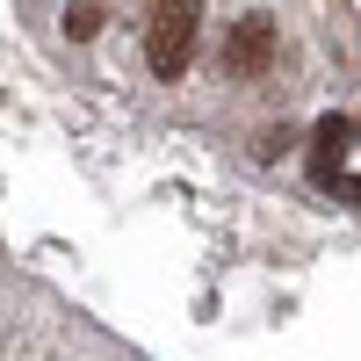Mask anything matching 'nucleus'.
Returning <instances> with one entry per match:
<instances>
[{
	"label": "nucleus",
	"instance_id": "3",
	"mask_svg": "<svg viewBox=\"0 0 361 361\" xmlns=\"http://www.w3.org/2000/svg\"><path fill=\"white\" fill-rule=\"evenodd\" d=\"M347 137H354V123L347 116H318V130H311V180L318 188H340V166H347Z\"/></svg>",
	"mask_w": 361,
	"mask_h": 361
},
{
	"label": "nucleus",
	"instance_id": "4",
	"mask_svg": "<svg viewBox=\"0 0 361 361\" xmlns=\"http://www.w3.org/2000/svg\"><path fill=\"white\" fill-rule=\"evenodd\" d=\"M66 37L73 44H94L102 37V0H73V8H66Z\"/></svg>",
	"mask_w": 361,
	"mask_h": 361
},
{
	"label": "nucleus",
	"instance_id": "6",
	"mask_svg": "<svg viewBox=\"0 0 361 361\" xmlns=\"http://www.w3.org/2000/svg\"><path fill=\"white\" fill-rule=\"evenodd\" d=\"M354 137H361V123H354Z\"/></svg>",
	"mask_w": 361,
	"mask_h": 361
},
{
	"label": "nucleus",
	"instance_id": "5",
	"mask_svg": "<svg viewBox=\"0 0 361 361\" xmlns=\"http://www.w3.org/2000/svg\"><path fill=\"white\" fill-rule=\"evenodd\" d=\"M340 195H347V202L361 209V173H354V180H340Z\"/></svg>",
	"mask_w": 361,
	"mask_h": 361
},
{
	"label": "nucleus",
	"instance_id": "1",
	"mask_svg": "<svg viewBox=\"0 0 361 361\" xmlns=\"http://www.w3.org/2000/svg\"><path fill=\"white\" fill-rule=\"evenodd\" d=\"M195 29H202V0H152V29H145V66L159 80H180L195 58Z\"/></svg>",
	"mask_w": 361,
	"mask_h": 361
},
{
	"label": "nucleus",
	"instance_id": "2",
	"mask_svg": "<svg viewBox=\"0 0 361 361\" xmlns=\"http://www.w3.org/2000/svg\"><path fill=\"white\" fill-rule=\"evenodd\" d=\"M275 66V15H238L224 37V73L231 80H260Z\"/></svg>",
	"mask_w": 361,
	"mask_h": 361
}]
</instances>
